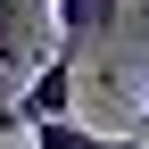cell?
I'll use <instances>...</instances> for the list:
<instances>
[{
    "label": "cell",
    "mask_w": 149,
    "mask_h": 149,
    "mask_svg": "<svg viewBox=\"0 0 149 149\" xmlns=\"http://www.w3.org/2000/svg\"><path fill=\"white\" fill-rule=\"evenodd\" d=\"M74 108V50H42L25 74V100H0V124H50Z\"/></svg>",
    "instance_id": "6da1fadb"
},
{
    "label": "cell",
    "mask_w": 149,
    "mask_h": 149,
    "mask_svg": "<svg viewBox=\"0 0 149 149\" xmlns=\"http://www.w3.org/2000/svg\"><path fill=\"white\" fill-rule=\"evenodd\" d=\"M124 17V0H50V25H58V50H83V42H108Z\"/></svg>",
    "instance_id": "7a4b0ae2"
},
{
    "label": "cell",
    "mask_w": 149,
    "mask_h": 149,
    "mask_svg": "<svg viewBox=\"0 0 149 149\" xmlns=\"http://www.w3.org/2000/svg\"><path fill=\"white\" fill-rule=\"evenodd\" d=\"M33 25H42V0H0V83H17L33 58Z\"/></svg>",
    "instance_id": "3957f363"
},
{
    "label": "cell",
    "mask_w": 149,
    "mask_h": 149,
    "mask_svg": "<svg viewBox=\"0 0 149 149\" xmlns=\"http://www.w3.org/2000/svg\"><path fill=\"white\" fill-rule=\"evenodd\" d=\"M33 149H100V133H83L74 116H50V124H25Z\"/></svg>",
    "instance_id": "277c9868"
},
{
    "label": "cell",
    "mask_w": 149,
    "mask_h": 149,
    "mask_svg": "<svg viewBox=\"0 0 149 149\" xmlns=\"http://www.w3.org/2000/svg\"><path fill=\"white\" fill-rule=\"evenodd\" d=\"M100 149H149V141H141V133H116V141L100 133Z\"/></svg>",
    "instance_id": "5b68a950"
},
{
    "label": "cell",
    "mask_w": 149,
    "mask_h": 149,
    "mask_svg": "<svg viewBox=\"0 0 149 149\" xmlns=\"http://www.w3.org/2000/svg\"><path fill=\"white\" fill-rule=\"evenodd\" d=\"M141 141H149V108H141Z\"/></svg>",
    "instance_id": "8992f818"
}]
</instances>
